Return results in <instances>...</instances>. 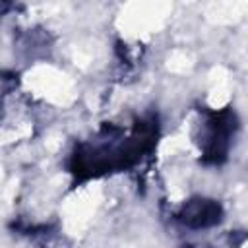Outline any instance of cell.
<instances>
[{"mask_svg": "<svg viewBox=\"0 0 248 248\" xmlns=\"http://www.w3.org/2000/svg\"><path fill=\"white\" fill-rule=\"evenodd\" d=\"M157 138V114L136 118L128 130L116 124H105L91 140L76 143L68 159V170L74 182H85L132 169L155 149Z\"/></svg>", "mask_w": 248, "mask_h": 248, "instance_id": "1", "label": "cell"}, {"mask_svg": "<svg viewBox=\"0 0 248 248\" xmlns=\"http://www.w3.org/2000/svg\"><path fill=\"white\" fill-rule=\"evenodd\" d=\"M236 132H238V116L231 107L219 110L203 108L200 134H198L202 163L211 167L223 165L229 157Z\"/></svg>", "mask_w": 248, "mask_h": 248, "instance_id": "2", "label": "cell"}, {"mask_svg": "<svg viewBox=\"0 0 248 248\" xmlns=\"http://www.w3.org/2000/svg\"><path fill=\"white\" fill-rule=\"evenodd\" d=\"M176 221L192 231L211 229L223 221V205L211 198H190L176 211Z\"/></svg>", "mask_w": 248, "mask_h": 248, "instance_id": "3", "label": "cell"}, {"mask_svg": "<svg viewBox=\"0 0 248 248\" xmlns=\"http://www.w3.org/2000/svg\"><path fill=\"white\" fill-rule=\"evenodd\" d=\"M12 6H14V0H0V17H2L8 10H12Z\"/></svg>", "mask_w": 248, "mask_h": 248, "instance_id": "4", "label": "cell"}]
</instances>
